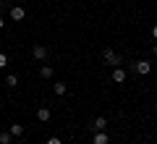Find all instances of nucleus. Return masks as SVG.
<instances>
[{"instance_id":"1","label":"nucleus","mask_w":157,"mask_h":144,"mask_svg":"<svg viewBox=\"0 0 157 144\" xmlns=\"http://www.w3.org/2000/svg\"><path fill=\"white\" fill-rule=\"evenodd\" d=\"M102 60H105L107 66H113V68H118L121 63H123V60H121V55H118L115 50H110V47H105V50H102Z\"/></svg>"},{"instance_id":"2","label":"nucleus","mask_w":157,"mask_h":144,"mask_svg":"<svg viewBox=\"0 0 157 144\" xmlns=\"http://www.w3.org/2000/svg\"><path fill=\"white\" fill-rule=\"evenodd\" d=\"M131 71H136V73H139V76H147V73L152 71V66H149V63H147V60H136L134 66H131Z\"/></svg>"},{"instance_id":"3","label":"nucleus","mask_w":157,"mask_h":144,"mask_svg":"<svg viewBox=\"0 0 157 144\" xmlns=\"http://www.w3.org/2000/svg\"><path fill=\"white\" fill-rule=\"evenodd\" d=\"M32 55L37 58V60H45V58H47V47H45V45H34V47H32Z\"/></svg>"},{"instance_id":"4","label":"nucleus","mask_w":157,"mask_h":144,"mask_svg":"<svg viewBox=\"0 0 157 144\" xmlns=\"http://www.w3.org/2000/svg\"><path fill=\"white\" fill-rule=\"evenodd\" d=\"M89 128H92V131H105V128H107V121L100 115V118H94V121H92V126H89Z\"/></svg>"},{"instance_id":"5","label":"nucleus","mask_w":157,"mask_h":144,"mask_svg":"<svg viewBox=\"0 0 157 144\" xmlns=\"http://www.w3.org/2000/svg\"><path fill=\"white\" fill-rule=\"evenodd\" d=\"M92 144H110V136H107L105 131H94V139H92Z\"/></svg>"},{"instance_id":"6","label":"nucleus","mask_w":157,"mask_h":144,"mask_svg":"<svg viewBox=\"0 0 157 144\" xmlns=\"http://www.w3.org/2000/svg\"><path fill=\"white\" fill-rule=\"evenodd\" d=\"M24 16H26V11H24L21 6H13V8H11V18H13V21H21Z\"/></svg>"},{"instance_id":"7","label":"nucleus","mask_w":157,"mask_h":144,"mask_svg":"<svg viewBox=\"0 0 157 144\" xmlns=\"http://www.w3.org/2000/svg\"><path fill=\"white\" fill-rule=\"evenodd\" d=\"M113 81H115V84H123V81H126V71H123L121 66L113 71Z\"/></svg>"},{"instance_id":"8","label":"nucleus","mask_w":157,"mask_h":144,"mask_svg":"<svg viewBox=\"0 0 157 144\" xmlns=\"http://www.w3.org/2000/svg\"><path fill=\"white\" fill-rule=\"evenodd\" d=\"M37 121H42V123L50 121V107H39L37 110Z\"/></svg>"},{"instance_id":"9","label":"nucleus","mask_w":157,"mask_h":144,"mask_svg":"<svg viewBox=\"0 0 157 144\" xmlns=\"http://www.w3.org/2000/svg\"><path fill=\"white\" fill-rule=\"evenodd\" d=\"M66 89H68V87H66V84H63V81H58V84H52V92H55L58 97H60V94H66Z\"/></svg>"},{"instance_id":"10","label":"nucleus","mask_w":157,"mask_h":144,"mask_svg":"<svg viewBox=\"0 0 157 144\" xmlns=\"http://www.w3.org/2000/svg\"><path fill=\"white\" fill-rule=\"evenodd\" d=\"M8 131H11V136H21V134H24V126H21V123H13Z\"/></svg>"},{"instance_id":"11","label":"nucleus","mask_w":157,"mask_h":144,"mask_svg":"<svg viewBox=\"0 0 157 144\" xmlns=\"http://www.w3.org/2000/svg\"><path fill=\"white\" fill-rule=\"evenodd\" d=\"M16 84H18V76H16V73H8V76H6V87H16Z\"/></svg>"},{"instance_id":"12","label":"nucleus","mask_w":157,"mask_h":144,"mask_svg":"<svg viewBox=\"0 0 157 144\" xmlns=\"http://www.w3.org/2000/svg\"><path fill=\"white\" fill-rule=\"evenodd\" d=\"M39 73H42V79H52V66H42Z\"/></svg>"},{"instance_id":"13","label":"nucleus","mask_w":157,"mask_h":144,"mask_svg":"<svg viewBox=\"0 0 157 144\" xmlns=\"http://www.w3.org/2000/svg\"><path fill=\"white\" fill-rule=\"evenodd\" d=\"M11 142H13L11 131H3V134H0V144H11Z\"/></svg>"},{"instance_id":"14","label":"nucleus","mask_w":157,"mask_h":144,"mask_svg":"<svg viewBox=\"0 0 157 144\" xmlns=\"http://www.w3.org/2000/svg\"><path fill=\"white\" fill-rule=\"evenodd\" d=\"M6 66H8V58L3 55V53H0V68H6Z\"/></svg>"},{"instance_id":"15","label":"nucleus","mask_w":157,"mask_h":144,"mask_svg":"<svg viewBox=\"0 0 157 144\" xmlns=\"http://www.w3.org/2000/svg\"><path fill=\"white\" fill-rule=\"evenodd\" d=\"M47 144H63V142H60L58 136H50V139H47Z\"/></svg>"},{"instance_id":"16","label":"nucleus","mask_w":157,"mask_h":144,"mask_svg":"<svg viewBox=\"0 0 157 144\" xmlns=\"http://www.w3.org/2000/svg\"><path fill=\"white\" fill-rule=\"evenodd\" d=\"M152 37H155V42H157V24L152 26Z\"/></svg>"},{"instance_id":"17","label":"nucleus","mask_w":157,"mask_h":144,"mask_svg":"<svg viewBox=\"0 0 157 144\" xmlns=\"http://www.w3.org/2000/svg\"><path fill=\"white\" fill-rule=\"evenodd\" d=\"M3 26H6V21H3V16H0V29H3Z\"/></svg>"},{"instance_id":"18","label":"nucleus","mask_w":157,"mask_h":144,"mask_svg":"<svg viewBox=\"0 0 157 144\" xmlns=\"http://www.w3.org/2000/svg\"><path fill=\"white\" fill-rule=\"evenodd\" d=\"M155 58H157V45H155Z\"/></svg>"},{"instance_id":"19","label":"nucleus","mask_w":157,"mask_h":144,"mask_svg":"<svg viewBox=\"0 0 157 144\" xmlns=\"http://www.w3.org/2000/svg\"><path fill=\"white\" fill-rule=\"evenodd\" d=\"M0 8H3V0H0Z\"/></svg>"}]
</instances>
